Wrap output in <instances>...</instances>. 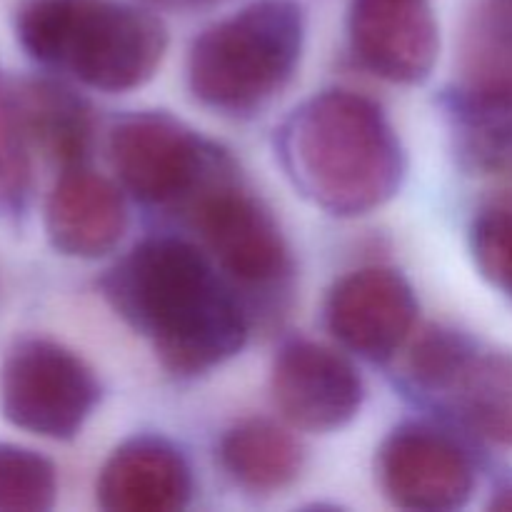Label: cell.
Segmentation results:
<instances>
[{
    "label": "cell",
    "mask_w": 512,
    "mask_h": 512,
    "mask_svg": "<svg viewBox=\"0 0 512 512\" xmlns=\"http://www.w3.org/2000/svg\"><path fill=\"white\" fill-rule=\"evenodd\" d=\"M103 293L173 375L208 373L248 340L250 320L238 290L188 240H143L108 270Z\"/></svg>",
    "instance_id": "6da1fadb"
},
{
    "label": "cell",
    "mask_w": 512,
    "mask_h": 512,
    "mask_svg": "<svg viewBox=\"0 0 512 512\" xmlns=\"http://www.w3.org/2000/svg\"><path fill=\"white\" fill-rule=\"evenodd\" d=\"M278 155L290 183L313 205L355 218L398 195L408 155L375 100L325 90L288 115Z\"/></svg>",
    "instance_id": "7a4b0ae2"
},
{
    "label": "cell",
    "mask_w": 512,
    "mask_h": 512,
    "mask_svg": "<svg viewBox=\"0 0 512 512\" xmlns=\"http://www.w3.org/2000/svg\"><path fill=\"white\" fill-rule=\"evenodd\" d=\"M15 35L33 60L105 93L148 83L168 48L153 13L118 0H25Z\"/></svg>",
    "instance_id": "3957f363"
},
{
    "label": "cell",
    "mask_w": 512,
    "mask_h": 512,
    "mask_svg": "<svg viewBox=\"0 0 512 512\" xmlns=\"http://www.w3.org/2000/svg\"><path fill=\"white\" fill-rule=\"evenodd\" d=\"M303 45L305 15L295 0H255L195 38L190 93L218 113H258L293 80Z\"/></svg>",
    "instance_id": "277c9868"
},
{
    "label": "cell",
    "mask_w": 512,
    "mask_h": 512,
    "mask_svg": "<svg viewBox=\"0 0 512 512\" xmlns=\"http://www.w3.org/2000/svg\"><path fill=\"white\" fill-rule=\"evenodd\" d=\"M110 163L133 198L188 213L208 190L238 178L233 158L168 113H133L110 130Z\"/></svg>",
    "instance_id": "5b68a950"
},
{
    "label": "cell",
    "mask_w": 512,
    "mask_h": 512,
    "mask_svg": "<svg viewBox=\"0 0 512 512\" xmlns=\"http://www.w3.org/2000/svg\"><path fill=\"white\" fill-rule=\"evenodd\" d=\"M98 398L100 385L90 365L53 340H23L0 368L3 418L38 438H75Z\"/></svg>",
    "instance_id": "8992f818"
},
{
    "label": "cell",
    "mask_w": 512,
    "mask_h": 512,
    "mask_svg": "<svg viewBox=\"0 0 512 512\" xmlns=\"http://www.w3.org/2000/svg\"><path fill=\"white\" fill-rule=\"evenodd\" d=\"M185 215L233 288L278 293L288 285L293 263L283 230L238 178L215 185Z\"/></svg>",
    "instance_id": "52a82bcc"
},
{
    "label": "cell",
    "mask_w": 512,
    "mask_h": 512,
    "mask_svg": "<svg viewBox=\"0 0 512 512\" xmlns=\"http://www.w3.org/2000/svg\"><path fill=\"white\" fill-rule=\"evenodd\" d=\"M378 480L398 508L448 512L470 500L475 470L465 450L443 430L405 423L380 445Z\"/></svg>",
    "instance_id": "ba28073f"
},
{
    "label": "cell",
    "mask_w": 512,
    "mask_h": 512,
    "mask_svg": "<svg viewBox=\"0 0 512 512\" xmlns=\"http://www.w3.org/2000/svg\"><path fill=\"white\" fill-rule=\"evenodd\" d=\"M270 390L280 415L308 433L345 428L365 398L355 365L313 340H293L280 348L270 370Z\"/></svg>",
    "instance_id": "9c48e42d"
},
{
    "label": "cell",
    "mask_w": 512,
    "mask_h": 512,
    "mask_svg": "<svg viewBox=\"0 0 512 512\" xmlns=\"http://www.w3.org/2000/svg\"><path fill=\"white\" fill-rule=\"evenodd\" d=\"M328 328L360 358L385 363L410 338L418 298L408 280L388 268H363L333 285L325 305Z\"/></svg>",
    "instance_id": "30bf717a"
},
{
    "label": "cell",
    "mask_w": 512,
    "mask_h": 512,
    "mask_svg": "<svg viewBox=\"0 0 512 512\" xmlns=\"http://www.w3.org/2000/svg\"><path fill=\"white\" fill-rule=\"evenodd\" d=\"M348 35L355 58L390 83H423L438 63L440 28L428 0H353Z\"/></svg>",
    "instance_id": "8fae6325"
},
{
    "label": "cell",
    "mask_w": 512,
    "mask_h": 512,
    "mask_svg": "<svg viewBox=\"0 0 512 512\" xmlns=\"http://www.w3.org/2000/svg\"><path fill=\"white\" fill-rule=\"evenodd\" d=\"M128 228L123 190L85 165L63 170L45 205L50 245L68 258L95 260L113 253Z\"/></svg>",
    "instance_id": "7c38bea8"
},
{
    "label": "cell",
    "mask_w": 512,
    "mask_h": 512,
    "mask_svg": "<svg viewBox=\"0 0 512 512\" xmlns=\"http://www.w3.org/2000/svg\"><path fill=\"white\" fill-rule=\"evenodd\" d=\"M95 493L110 512H175L190 503L193 470L170 440L140 435L105 460Z\"/></svg>",
    "instance_id": "4fadbf2b"
},
{
    "label": "cell",
    "mask_w": 512,
    "mask_h": 512,
    "mask_svg": "<svg viewBox=\"0 0 512 512\" xmlns=\"http://www.w3.org/2000/svg\"><path fill=\"white\" fill-rule=\"evenodd\" d=\"M13 100L28 145L63 170L85 165L95 140V115L88 100L48 78L20 80Z\"/></svg>",
    "instance_id": "5bb4252c"
},
{
    "label": "cell",
    "mask_w": 512,
    "mask_h": 512,
    "mask_svg": "<svg viewBox=\"0 0 512 512\" xmlns=\"http://www.w3.org/2000/svg\"><path fill=\"white\" fill-rule=\"evenodd\" d=\"M435 395H443L473 433L512 450V355L465 350Z\"/></svg>",
    "instance_id": "9a60e30c"
},
{
    "label": "cell",
    "mask_w": 512,
    "mask_h": 512,
    "mask_svg": "<svg viewBox=\"0 0 512 512\" xmlns=\"http://www.w3.org/2000/svg\"><path fill=\"white\" fill-rule=\"evenodd\" d=\"M448 115L463 163L512 180V88L463 83L448 98Z\"/></svg>",
    "instance_id": "2e32d148"
},
{
    "label": "cell",
    "mask_w": 512,
    "mask_h": 512,
    "mask_svg": "<svg viewBox=\"0 0 512 512\" xmlns=\"http://www.w3.org/2000/svg\"><path fill=\"white\" fill-rule=\"evenodd\" d=\"M218 458L243 490L278 493L298 480L305 455L293 433L273 420L250 418L223 435Z\"/></svg>",
    "instance_id": "e0dca14e"
},
{
    "label": "cell",
    "mask_w": 512,
    "mask_h": 512,
    "mask_svg": "<svg viewBox=\"0 0 512 512\" xmlns=\"http://www.w3.org/2000/svg\"><path fill=\"white\" fill-rule=\"evenodd\" d=\"M55 498V465L35 450L0 443V512H43Z\"/></svg>",
    "instance_id": "ac0fdd59"
},
{
    "label": "cell",
    "mask_w": 512,
    "mask_h": 512,
    "mask_svg": "<svg viewBox=\"0 0 512 512\" xmlns=\"http://www.w3.org/2000/svg\"><path fill=\"white\" fill-rule=\"evenodd\" d=\"M30 158L28 140L20 128L13 90L0 75V215H18L28 203Z\"/></svg>",
    "instance_id": "d6986e66"
},
{
    "label": "cell",
    "mask_w": 512,
    "mask_h": 512,
    "mask_svg": "<svg viewBox=\"0 0 512 512\" xmlns=\"http://www.w3.org/2000/svg\"><path fill=\"white\" fill-rule=\"evenodd\" d=\"M470 250L480 275L512 298V208L483 210L470 228Z\"/></svg>",
    "instance_id": "ffe728a7"
},
{
    "label": "cell",
    "mask_w": 512,
    "mask_h": 512,
    "mask_svg": "<svg viewBox=\"0 0 512 512\" xmlns=\"http://www.w3.org/2000/svg\"><path fill=\"white\" fill-rule=\"evenodd\" d=\"M155 5H163V8H175V10H193L203 8V5H213L218 0H150Z\"/></svg>",
    "instance_id": "44dd1931"
},
{
    "label": "cell",
    "mask_w": 512,
    "mask_h": 512,
    "mask_svg": "<svg viewBox=\"0 0 512 512\" xmlns=\"http://www.w3.org/2000/svg\"><path fill=\"white\" fill-rule=\"evenodd\" d=\"M508 28H512V0H483Z\"/></svg>",
    "instance_id": "7402d4cb"
},
{
    "label": "cell",
    "mask_w": 512,
    "mask_h": 512,
    "mask_svg": "<svg viewBox=\"0 0 512 512\" xmlns=\"http://www.w3.org/2000/svg\"><path fill=\"white\" fill-rule=\"evenodd\" d=\"M495 510H512V490H503L498 498L493 500Z\"/></svg>",
    "instance_id": "603a6c76"
}]
</instances>
